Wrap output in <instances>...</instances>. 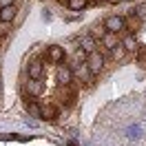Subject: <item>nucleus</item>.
Returning <instances> with one entry per match:
<instances>
[{"label":"nucleus","mask_w":146,"mask_h":146,"mask_svg":"<svg viewBox=\"0 0 146 146\" xmlns=\"http://www.w3.org/2000/svg\"><path fill=\"white\" fill-rule=\"evenodd\" d=\"M104 27H106V31L119 33L122 29H126V20L122 18V16H109V18H106V22H104Z\"/></svg>","instance_id":"nucleus-1"},{"label":"nucleus","mask_w":146,"mask_h":146,"mask_svg":"<svg viewBox=\"0 0 146 146\" xmlns=\"http://www.w3.org/2000/svg\"><path fill=\"white\" fill-rule=\"evenodd\" d=\"M86 64H89V69L93 71V75H98V73L104 69V58H102L98 51H93V53H89V58H86Z\"/></svg>","instance_id":"nucleus-2"},{"label":"nucleus","mask_w":146,"mask_h":146,"mask_svg":"<svg viewBox=\"0 0 146 146\" xmlns=\"http://www.w3.org/2000/svg\"><path fill=\"white\" fill-rule=\"evenodd\" d=\"M42 91H44V84L40 82V80H36V78H29V82H27V93L29 95L38 98V95H42Z\"/></svg>","instance_id":"nucleus-3"},{"label":"nucleus","mask_w":146,"mask_h":146,"mask_svg":"<svg viewBox=\"0 0 146 146\" xmlns=\"http://www.w3.org/2000/svg\"><path fill=\"white\" fill-rule=\"evenodd\" d=\"M16 16H18V9H16L13 5H5V7H0V20H2V22H13Z\"/></svg>","instance_id":"nucleus-4"},{"label":"nucleus","mask_w":146,"mask_h":146,"mask_svg":"<svg viewBox=\"0 0 146 146\" xmlns=\"http://www.w3.org/2000/svg\"><path fill=\"white\" fill-rule=\"evenodd\" d=\"M46 58L51 60V62H62L64 60V49L62 46H58V44H53V46H49V51H46Z\"/></svg>","instance_id":"nucleus-5"},{"label":"nucleus","mask_w":146,"mask_h":146,"mask_svg":"<svg viewBox=\"0 0 146 146\" xmlns=\"http://www.w3.org/2000/svg\"><path fill=\"white\" fill-rule=\"evenodd\" d=\"M78 75H80V80L86 84H91V78H93V71L89 69V64L86 62H78Z\"/></svg>","instance_id":"nucleus-6"},{"label":"nucleus","mask_w":146,"mask_h":146,"mask_svg":"<svg viewBox=\"0 0 146 146\" xmlns=\"http://www.w3.org/2000/svg\"><path fill=\"white\" fill-rule=\"evenodd\" d=\"M42 73H44V66H42V62H40V60L29 62V78H36V80H40V78H42Z\"/></svg>","instance_id":"nucleus-7"},{"label":"nucleus","mask_w":146,"mask_h":146,"mask_svg":"<svg viewBox=\"0 0 146 146\" xmlns=\"http://www.w3.org/2000/svg\"><path fill=\"white\" fill-rule=\"evenodd\" d=\"M80 46H82V51L86 55L93 53V51H95V38H93V36H84L82 42H80Z\"/></svg>","instance_id":"nucleus-8"},{"label":"nucleus","mask_w":146,"mask_h":146,"mask_svg":"<svg viewBox=\"0 0 146 146\" xmlns=\"http://www.w3.org/2000/svg\"><path fill=\"white\" fill-rule=\"evenodd\" d=\"M58 80L62 84H71L73 80V71L69 69V66H60V71H58Z\"/></svg>","instance_id":"nucleus-9"},{"label":"nucleus","mask_w":146,"mask_h":146,"mask_svg":"<svg viewBox=\"0 0 146 146\" xmlns=\"http://www.w3.org/2000/svg\"><path fill=\"white\" fill-rule=\"evenodd\" d=\"M142 133H144V131H142V124H131V126L126 128V137L128 139H139Z\"/></svg>","instance_id":"nucleus-10"},{"label":"nucleus","mask_w":146,"mask_h":146,"mask_svg":"<svg viewBox=\"0 0 146 146\" xmlns=\"http://www.w3.org/2000/svg\"><path fill=\"white\" fill-rule=\"evenodd\" d=\"M102 42H104V44H106V49H113V46H117L119 42H117V33H113V31H109V33H106V36L102 38Z\"/></svg>","instance_id":"nucleus-11"},{"label":"nucleus","mask_w":146,"mask_h":146,"mask_svg":"<svg viewBox=\"0 0 146 146\" xmlns=\"http://www.w3.org/2000/svg\"><path fill=\"white\" fill-rule=\"evenodd\" d=\"M55 117H58V109H55L53 104L42 106V119H55Z\"/></svg>","instance_id":"nucleus-12"},{"label":"nucleus","mask_w":146,"mask_h":146,"mask_svg":"<svg viewBox=\"0 0 146 146\" xmlns=\"http://www.w3.org/2000/svg\"><path fill=\"white\" fill-rule=\"evenodd\" d=\"M122 46L126 49L128 53H131V51H137V40H135V36H126L124 40H122Z\"/></svg>","instance_id":"nucleus-13"},{"label":"nucleus","mask_w":146,"mask_h":146,"mask_svg":"<svg viewBox=\"0 0 146 146\" xmlns=\"http://www.w3.org/2000/svg\"><path fill=\"white\" fill-rule=\"evenodd\" d=\"M27 111H29V115H31V117L42 119V106H38L36 102H29V104H27Z\"/></svg>","instance_id":"nucleus-14"},{"label":"nucleus","mask_w":146,"mask_h":146,"mask_svg":"<svg viewBox=\"0 0 146 146\" xmlns=\"http://www.w3.org/2000/svg\"><path fill=\"white\" fill-rule=\"evenodd\" d=\"M86 2L89 0H69V9L71 11H82L86 7Z\"/></svg>","instance_id":"nucleus-15"},{"label":"nucleus","mask_w":146,"mask_h":146,"mask_svg":"<svg viewBox=\"0 0 146 146\" xmlns=\"http://www.w3.org/2000/svg\"><path fill=\"white\" fill-rule=\"evenodd\" d=\"M111 53H113V58H124V53H126V49H124V46H122V42H119L117 46H113V49H111Z\"/></svg>","instance_id":"nucleus-16"},{"label":"nucleus","mask_w":146,"mask_h":146,"mask_svg":"<svg viewBox=\"0 0 146 146\" xmlns=\"http://www.w3.org/2000/svg\"><path fill=\"white\" fill-rule=\"evenodd\" d=\"M9 25L11 22H2V20H0V36H5V33L9 31Z\"/></svg>","instance_id":"nucleus-17"},{"label":"nucleus","mask_w":146,"mask_h":146,"mask_svg":"<svg viewBox=\"0 0 146 146\" xmlns=\"http://www.w3.org/2000/svg\"><path fill=\"white\" fill-rule=\"evenodd\" d=\"M137 13H139V16H144V13H146V5H142V7L137 9Z\"/></svg>","instance_id":"nucleus-18"},{"label":"nucleus","mask_w":146,"mask_h":146,"mask_svg":"<svg viewBox=\"0 0 146 146\" xmlns=\"http://www.w3.org/2000/svg\"><path fill=\"white\" fill-rule=\"evenodd\" d=\"M5 5H11V0H0V7H5Z\"/></svg>","instance_id":"nucleus-19"},{"label":"nucleus","mask_w":146,"mask_h":146,"mask_svg":"<svg viewBox=\"0 0 146 146\" xmlns=\"http://www.w3.org/2000/svg\"><path fill=\"white\" fill-rule=\"evenodd\" d=\"M106 2H111V5H117L119 0H106Z\"/></svg>","instance_id":"nucleus-20"}]
</instances>
